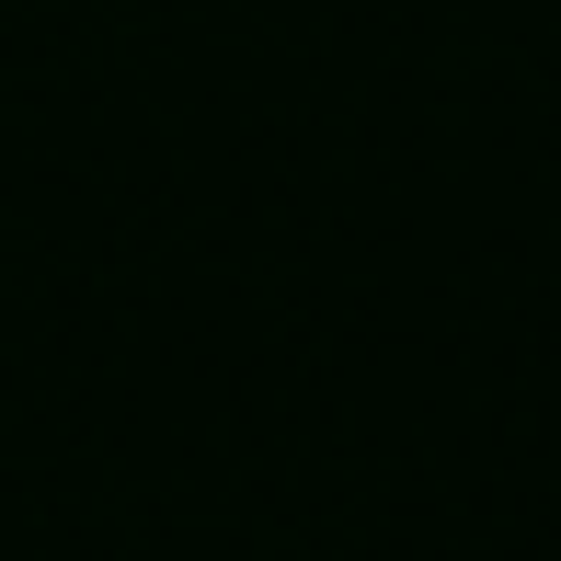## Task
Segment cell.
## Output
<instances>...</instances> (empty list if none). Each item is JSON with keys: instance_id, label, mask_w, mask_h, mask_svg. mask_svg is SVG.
Here are the masks:
<instances>
[]
</instances>
